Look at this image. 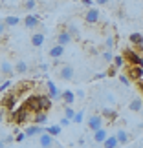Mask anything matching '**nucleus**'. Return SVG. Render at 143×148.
<instances>
[{"label": "nucleus", "instance_id": "f257e3e1", "mask_svg": "<svg viewBox=\"0 0 143 148\" xmlns=\"http://www.w3.org/2000/svg\"><path fill=\"white\" fill-rule=\"evenodd\" d=\"M123 57H125V60H127V64L143 66V57H141L136 49H132V48H127V49H125V51H123Z\"/></svg>", "mask_w": 143, "mask_h": 148}, {"label": "nucleus", "instance_id": "f03ea898", "mask_svg": "<svg viewBox=\"0 0 143 148\" xmlns=\"http://www.w3.org/2000/svg\"><path fill=\"white\" fill-rule=\"evenodd\" d=\"M125 75H127L130 81H136V82H138L140 79H143V66L127 64V66H125Z\"/></svg>", "mask_w": 143, "mask_h": 148}, {"label": "nucleus", "instance_id": "7ed1b4c3", "mask_svg": "<svg viewBox=\"0 0 143 148\" xmlns=\"http://www.w3.org/2000/svg\"><path fill=\"white\" fill-rule=\"evenodd\" d=\"M17 102H19V93H17V92H11V93H8L2 99V108H4V110H8L9 113H13L15 108H17Z\"/></svg>", "mask_w": 143, "mask_h": 148}, {"label": "nucleus", "instance_id": "20e7f679", "mask_svg": "<svg viewBox=\"0 0 143 148\" xmlns=\"http://www.w3.org/2000/svg\"><path fill=\"white\" fill-rule=\"evenodd\" d=\"M24 106L33 113V115H35L37 112H42V99H41V95H31V97H28Z\"/></svg>", "mask_w": 143, "mask_h": 148}, {"label": "nucleus", "instance_id": "39448f33", "mask_svg": "<svg viewBox=\"0 0 143 148\" xmlns=\"http://www.w3.org/2000/svg\"><path fill=\"white\" fill-rule=\"evenodd\" d=\"M30 117H31V112L28 110L26 106H20L17 112L11 113V119H13V123H15V124H24Z\"/></svg>", "mask_w": 143, "mask_h": 148}, {"label": "nucleus", "instance_id": "423d86ee", "mask_svg": "<svg viewBox=\"0 0 143 148\" xmlns=\"http://www.w3.org/2000/svg\"><path fill=\"white\" fill-rule=\"evenodd\" d=\"M99 20H101L99 9H97V8H88L86 13H84V22H86V24H90V26H94V24H97Z\"/></svg>", "mask_w": 143, "mask_h": 148}, {"label": "nucleus", "instance_id": "0eeeda50", "mask_svg": "<svg viewBox=\"0 0 143 148\" xmlns=\"http://www.w3.org/2000/svg\"><path fill=\"white\" fill-rule=\"evenodd\" d=\"M86 126H88V130H92V132L103 128V115H99V113H92V115L88 117V121H86Z\"/></svg>", "mask_w": 143, "mask_h": 148}, {"label": "nucleus", "instance_id": "6e6552de", "mask_svg": "<svg viewBox=\"0 0 143 148\" xmlns=\"http://www.w3.org/2000/svg\"><path fill=\"white\" fill-rule=\"evenodd\" d=\"M39 146L41 148H53V146H59L53 141V135H50L48 132H42L39 135Z\"/></svg>", "mask_w": 143, "mask_h": 148}, {"label": "nucleus", "instance_id": "1a4fd4ad", "mask_svg": "<svg viewBox=\"0 0 143 148\" xmlns=\"http://www.w3.org/2000/svg\"><path fill=\"white\" fill-rule=\"evenodd\" d=\"M46 86H48V95H50V97L55 99V101H61V97H62V90H59V86H57L53 81H48Z\"/></svg>", "mask_w": 143, "mask_h": 148}, {"label": "nucleus", "instance_id": "9d476101", "mask_svg": "<svg viewBox=\"0 0 143 148\" xmlns=\"http://www.w3.org/2000/svg\"><path fill=\"white\" fill-rule=\"evenodd\" d=\"M22 24H24L26 29H35V27H39V24H41V18H39L37 15H26L24 20H22Z\"/></svg>", "mask_w": 143, "mask_h": 148}, {"label": "nucleus", "instance_id": "9b49d317", "mask_svg": "<svg viewBox=\"0 0 143 148\" xmlns=\"http://www.w3.org/2000/svg\"><path fill=\"white\" fill-rule=\"evenodd\" d=\"M42 132H46V128L41 126V124H33V126H26L24 134L26 137H37V135H41Z\"/></svg>", "mask_w": 143, "mask_h": 148}, {"label": "nucleus", "instance_id": "f8f14e48", "mask_svg": "<svg viewBox=\"0 0 143 148\" xmlns=\"http://www.w3.org/2000/svg\"><path fill=\"white\" fill-rule=\"evenodd\" d=\"M73 66H70V64H66V66H62L61 70H59V77L62 79V81H72L73 79Z\"/></svg>", "mask_w": 143, "mask_h": 148}, {"label": "nucleus", "instance_id": "ddd939ff", "mask_svg": "<svg viewBox=\"0 0 143 148\" xmlns=\"http://www.w3.org/2000/svg\"><path fill=\"white\" fill-rule=\"evenodd\" d=\"M73 40L72 35L68 33V29H61L59 31V35H57V44H61V46H68Z\"/></svg>", "mask_w": 143, "mask_h": 148}, {"label": "nucleus", "instance_id": "4468645a", "mask_svg": "<svg viewBox=\"0 0 143 148\" xmlns=\"http://www.w3.org/2000/svg\"><path fill=\"white\" fill-rule=\"evenodd\" d=\"M48 55H50L53 60L61 59V57L64 55V46H61V44H55V46H51V48H50V51H48Z\"/></svg>", "mask_w": 143, "mask_h": 148}, {"label": "nucleus", "instance_id": "2eb2a0df", "mask_svg": "<svg viewBox=\"0 0 143 148\" xmlns=\"http://www.w3.org/2000/svg\"><path fill=\"white\" fill-rule=\"evenodd\" d=\"M0 73L6 77H11L15 73V66H11V62L8 60H2V64H0Z\"/></svg>", "mask_w": 143, "mask_h": 148}, {"label": "nucleus", "instance_id": "dca6fc26", "mask_svg": "<svg viewBox=\"0 0 143 148\" xmlns=\"http://www.w3.org/2000/svg\"><path fill=\"white\" fill-rule=\"evenodd\" d=\"M61 101L64 102L66 106H72L73 102H75V93H73L72 90H64V92H62V97H61Z\"/></svg>", "mask_w": 143, "mask_h": 148}, {"label": "nucleus", "instance_id": "f3484780", "mask_svg": "<svg viewBox=\"0 0 143 148\" xmlns=\"http://www.w3.org/2000/svg\"><path fill=\"white\" fill-rule=\"evenodd\" d=\"M128 110H130V112H134V113L141 112V110H143V99H140V97L132 99V101L128 102Z\"/></svg>", "mask_w": 143, "mask_h": 148}, {"label": "nucleus", "instance_id": "a211bd4d", "mask_svg": "<svg viewBox=\"0 0 143 148\" xmlns=\"http://www.w3.org/2000/svg\"><path fill=\"white\" fill-rule=\"evenodd\" d=\"M42 44H44V33H41V31L33 33L31 35V46L33 48H41Z\"/></svg>", "mask_w": 143, "mask_h": 148}, {"label": "nucleus", "instance_id": "6ab92c4d", "mask_svg": "<svg viewBox=\"0 0 143 148\" xmlns=\"http://www.w3.org/2000/svg\"><path fill=\"white\" fill-rule=\"evenodd\" d=\"M106 137H108V134H106L105 128H99V130H95V132H94V141H95V143H99V145L105 143Z\"/></svg>", "mask_w": 143, "mask_h": 148}, {"label": "nucleus", "instance_id": "aec40b11", "mask_svg": "<svg viewBox=\"0 0 143 148\" xmlns=\"http://www.w3.org/2000/svg\"><path fill=\"white\" fill-rule=\"evenodd\" d=\"M117 146H119V141L116 137V134L108 135V137L105 139V143H103V148H117Z\"/></svg>", "mask_w": 143, "mask_h": 148}, {"label": "nucleus", "instance_id": "412c9836", "mask_svg": "<svg viewBox=\"0 0 143 148\" xmlns=\"http://www.w3.org/2000/svg\"><path fill=\"white\" fill-rule=\"evenodd\" d=\"M4 22H6V26H8V27H15V26L20 24V18H19L17 15H8V16L4 18Z\"/></svg>", "mask_w": 143, "mask_h": 148}, {"label": "nucleus", "instance_id": "4be33fe9", "mask_svg": "<svg viewBox=\"0 0 143 148\" xmlns=\"http://www.w3.org/2000/svg\"><path fill=\"white\" fill-rule=\"evenodd\" d=\"M116 137L119 141V145H127L128 143V132H127V130H123V128L116 132Z\"/></svg>", "mask_w": 143, "mask_h": 148}, {"label": "nucleus", "instance_id": "5701e85b", "mask_svg": "<svg viewBox=\"0 0 143 148\" xmlns=\"http://www.w3.org/2000/svg\"><path fill=\"white\" fill-rule=\"evenodd\" d=\"M48 121V113L46 112H37L35 113V124H41V126H44Z\"/></svg>", "mask_w": 143, "mask_h": 148}, {"label": "nucleus", "instance_id": "b1692460", "mask_svg": "<svg viewBox=\"0 0 143 148\" xmlns=\"http://www.w3.org/2000/svg\"><path fill=\"white\" fill-rule=\"evenodd\" d=\"M112 64L119 70V68H125V66H127V60H125V57H123V55H114Z\"/></svg>", "mask_w": 143, "mask_h": 148}, {"label": "nucleus", "instance_id": "393cba45", "mask_svg": "<svg viewBox=\"0 0 143 148\" xmlns=\"http://www.w3.org/2000/svg\"><path fill=\"white\" fill-rule=\"evenodd\" d=\"M28 70H30V66H28L24 60H17V64H15V73H20V75H22V73H26Z\"/></svg>", "mask_w": 143, "mask_h": 148}, {"label": "nucleus", "instance_id": "a878e982", "mask_svg": "<svg viewBox=\"0 0 143 148\" xmlns=\"http://www.w3.org/2000/svg\"><path fill=\"white\" fill-rule=\"evenodd\" d=\"M141 40H143V35L138 33V31H134V33H130V35H128V42L130 44H136V46H138V44H141Z\"/></svg>", "mask_w": 143, "mask_h": 148}, {"label": "nucleus", "instance_id": "bb28decb", "mask_svg": "<svg viewBox=\"0 0 143 148\" xmlns=\"http://www.w3.org/2000/svg\"><path fill=\"white\" fill-rule=\"evenodd\" d=\"M46 132H48L50 135H53V137H57V135H61L62 126H61V124H51V126H48V128H46Z\"/></svg>", "mask_w": 143, "mask_h": 148}, {"label": "nucleus", "instance_id": "cd10ccee", "mask_svg": "<svg viewBox=\"0 0 143 148\" xmlns=\"http://www.w3.org/2000/svg\"><path fill=\"white\" fill-rule=\"evenodd\" d=\"M101 115H103V117H108L110 121H116V119H117V113L114 112V110H110V108H103Z\"/></svg>", "mask_w": 143, "mask_h": 148}, {"label": "nucleus", "instance_id": "c85d7f7f", "mask_svg": "<svg viewBox=\"0 0 143 148\" xmlns=\"http://www.w3.org/2000/svg\"><path fill=\"white\" fill-rule=\"evenodd\" d=\"M41 99H42V112H48L50 108H51V99L50 95H41Z\"/></svg>", "mask_w": 143, "mask_h": 148}, {"label": "nucleus", "instance_id": "c756f323", "mask_svg": "<svg viewBox=\"0 0 143 148\" xmlns=\"http://www.w3.org/2000/svg\"><path fill=\"white\" fill-rule=\"evenodd\" d=\"M101 57H103V60H105V62H108V64H112V60H114V53H112V49H105Z\"/></svg>", "mask_w": 143, "mask_h": 148}, {"label": "nucleus", "instance_id": "7c9ffc66", "mask_svg": "<svg viewBox=\"0 0 143 148\" xmlns=\"http://www.w3.org/2000/svg\"><path fill=\"white\" fill-rule=\"evenodd\" d=\"M83 121H84V112H75V115H73L72 123H75V124H81Z\"/></svg>", "mask_w": 143, "mask_h": 148}, {"label": "nucleus", "instance_id": "2f4dec72", "mask_svg": "<svg viewBox=\"0 0 143 148\" xmlns=\"http://www.w3.org/2000/svg\"><path fill=\"white\" fill-rule=\"evenodd\" d=\"M35 8H37V0H26L24 2V9L26 11H33Z\"/></svg>", "mask_w": 143, "mask_h": 148}, {"label": "nucleus", "instance_id": "473e14b6", "mask_svg": "<svg viewBox=\"0 0 143 148\" xmlns=\"http://www.w3.org/2000/svg\"><path fill=\"white\" fill-rule=\"evenodd\" d=\"M73 115H75V110H73L72 106H66V108H64V117H68V119L72 121V119H73Z\"/></svg>", "mask_w": 143, "mask_h": 148}, {"label": "nucleus", "instance_id": "72a5a7b5", "mask_svg": "<svg viewBox=\"0 0 143 148\" xmlns=\"http://www.w3.org/2000/svg\"><path fill=\"white\" fill-rule=\"evenodd\" d=\"M68 33L72 35V38H79V37H81V35H79V29H77L75 26H70V27H68Z\"/></svg>", "mask_w": 143, "mask_h": 148}, {"label": "nucleus", "instance_id": "f704fd0d", "mask_svg": "<svg viewBox=\"0 0 143 148\" xmlns=\"http://www.w3.org/2000/svg\"><path fill=\"white\" fill-rule=\"evenodd\" d=\"M116 75H117V68L114 64H110V68L106 70V77H116Z\"/></svg>", "mask_w": 143, "mask_h": 148}, {"label": "nucleus", "instance_id": "c9c22d12", "mask_svg": "<svg viewBox=\"0 0 143 148\" xmlns=\"http://www.w3.org/2000/svg\"><path fill=\"white\" fill-rule=\"evenodd\" d=\"M117 79H119V82H121L123 86H130V79H128L127 75H125V73H121V75H119Z\"/></svg>", "mask_w": 143, "mask_h": 148}, {"label": "nucleus", "instance_id": "e433bc0d", "mask_svg": "<svg viewBox=\"0 0 143 148\" xmlns=\"http://www.w3.org/2000/svg\"><path fill=\"white\" fill-rule=\"evenodd\" d=\"M105 46H106V49H112L114 46H116V40H114V37H106Z\"/></svg>", "mask_w": 143, "mask_h": 148}, {"label": "nucleus", "instance_id": "4c0bfd02", "mask_svg": "<svg viewBox=\"0 0 143 148\" xmlns=\"http://www.w3.org/2000/svg\"><path fill=\"white\" fill-rule=\"evenodd\" d=\"M9 86H11V81L8 79L6 82H2V84H0V92H8V90H9Z\"/></svg>", "mask_w": 143, "mask_h": 148}, {"label": "nucleus", "instance_id": "58836bf2", "mask_svg": "<svg viewBox=\"0 0 143 148\" xmlns=\"http://www.w3.org/2000/svg\"><path fill=\"white\" fill-rule=\"evenodd\" d=\"M24 139H26V134L24 132H19V134L15 135V143H22Z\"/></svg>", "mask_w": 143, "mask_h": 148}, {"label": "nucleus", "instance_id": "ea45409f", "mask_svg": "<svg viewBox=\"0 0 143 148\" xmlns=\"http://www.w3.org/2000/svg\"><path fill=\"white\" fill-rule=\"evenodd\" d=\"M4 143H6V145L15 143V135H11V134H9V135H6V137H4Z\"/></svg>", "mask_w": 143, "mask_h": 148}, {"label": "nucleus", "instance_id": "a19ab883", "mask_svg": "<svg viewBox=\"0 0 143 148\" xmlns=\"http://www.w3.org/2000/svg\"><path fill=\"white\" fill-rule=\"evenodd\" d=\"M105 99H106V102H110V104H114V102H116V97H114L112 93H106Z\"/></svg>", "mask_w": 143, "mask_h": 148}, {"label": "nucleus", "instance_id": "79ce46f5", "mask_svg": "<svg viewBox=\"0 0 143 148\" xmlns=\"http://www.w3.org/2000/svg\"><path fill=\"white\" fill-rule=\"evenodd\" d=\"M72 121H70V119H68V117H62L61 119V121H59V124H61V126H68V124H70Z\"/></svg>", "mask_w": 143, "mask_h": 148}, {"label": "nucleus", "instance_id": "37998d69", "mask_svg": "<svg viewBox=\"0 0 143 148\" xmlns=\"http://www.w3.org/2000/svg\"><path fill=\"white\" fill-rule=\"evenodd\" d=\"M6 29H8V26H6V22L2 20V22H0V37H2L4 33H6Z\"/></svg>", "mask_w": 143, "mask_h": 148}, {"label": "nucleus", "instance_id": "c03bdc74", "mask_svg": "<svg viewBox=\"0 0 143 148\" xmlns=\"http://www.w3.org/2000/svg\"><path fill=\"white\" fill-rule=\"evenodd\" d=\"M106 77V71H103V73H95L94 75V81H99V79H105Z\"/></svg>", "mask_w": 143, "mask_h": 148}, {"label": "nucleus", "instance_id": "a18cd8bd", "mask_svg": "<svg viewBox=\"0 0 143 148\" xmlns=\"http://www.w3.org/2000/svg\"><path fill=\"white\" fill-rule=\"evenodd\" d=\"M75 97H79V99H84V90H77V92H75Z\"/></svg>", "mask_w": 143, "mask_h": 148}, {"label": "nucleus", "instance_id": "49530a36", "mask_svg": "<svg viewBox=\"0 0 143 148\" xmlns=\"http://www.w3.org/2000/svg\"><path fill=\"white\" fill-rule=\"evenodd\" d=\"M81 4H84V5H88V8H92L94 0H81Z\"/></svg>", "mask_w": 143, "mask_h": 148}, {"label": "nucleus", "instance_id": "de8ad7c7", "mask_svg": "<svg viewBox=\"0 0 143 148\" xmlns=\"http://www.w3.org/2000/svg\"><path fill=\"white\" fill-rule=\"evenodd\" d=\"M4 113H6V110H4V108H2V106H0V123H2V121H4Z\"/></svg>", "mask_w": 143, "mask_h": 148}, {"label": "nucleus", "instance_id": "09e8293b", "mask_svg": "<svg viewBox=\"0 0 143 148\" xmlns=\"http://www.w3.org/2000/svg\"><path fill=\"white\" fill-rule=\"evenodd\" d=\"M95 4H99V5H105V4H108V0H94Z\"/></svg>", "mask_w": 143, "mask_h": 148}, {"label": "nucleus", "instance_id": "8fccbe9b", "mask_svg": "<svg viewBox=\"0 0 143 148\" xmlns=\"http://www.w3.org/2000/svg\"><path fill=\"white\" fill-rule=\"evenodd\" d=\"M39 70H41V71H48V64H41V66H39Z\"/></svg>", "mask_w": 143, "mask_h": 148}, {"label": "nucleus", "instance_id": "3c124183", "mask_svg": "<svg viewBox=\"0 0 143 148\" xmlns=\"http://www.w3.org/2000/svg\"><path fill=\"white\" fill-rule=\"evenodd\" d=\"M138 88H140V92H143V79H140V81H138Z\"/></svg>", "mask_w": 143, "mask_h": 148}, {"label": "nucleus", "instance_id": "603ef678", "mask_svg": "<svg viewBox=\"0 0 143 148\" xmlns=\"http://www.w3.org/2000/svg\"><path fill=\"white\" fill-rule=\"evenodd\" d=\"M6 146H8V145L4 143V139H0V148H6Z\"/></svg>", "mask_w": 143, "mask_h": 148}, {"label": "nucleus", "instance_id": "864d4df0", "mask_svg": "<svg viewBox=\"0 0 143 148\" xmlns=\"http://www.w3.org/2000/svg\"><path fill=\"white\" fill-rule=\"evenodd\" d=\"M61 2H68V0H61Z\"/></svg>", "mask_w": 143, "mask_h": 148}, {"label": "nucleus", "instance_id": "5fc2aeb1", "mask_svg": "<svg viewBox=\"0 0 143 148\" xmlns=\"http://www.w3.org/2000/svg\"><path fill=\"white\" fill-rule=\"evenodd\" d=\"M19 148H20V146H19Z\"/></svg>", "mask_w": 143, "mask_h": 148}]
</instances>
